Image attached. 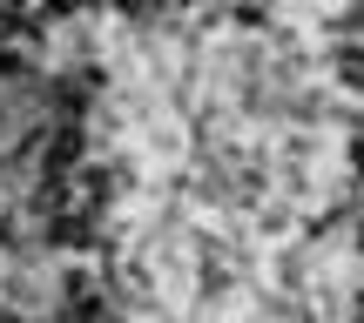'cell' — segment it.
<instances>
[{
	"label": "cell",
	"instance_id": "6da1fadb",
	"mask_svg": "<svg viewBox=\"0 0 364 323\" xmlns=\"http://www.w3.org/2000/svg\"><path fill=\"white\" fill-rule=\"evenodd\" d=\"M21 7H14V0H0V40H21Z\"/></svg>",
	"mask_w": 364,
	"mask_h": 323
},
{
	"label": "cell",
	"instance_id": "7a4b0ae2",
	"mask_svg": "<svg viewBox=\"0 0 364 323\" xmlns=\"http://www.w3.org/2000/svg\"><path fill=\"white\" fill-rule=\"evenodd\" d=\"M358 323H364V310H358Z\"/></svg>",
	"mask_w": 364,
	"mask_h": 323
}]
</instances>
